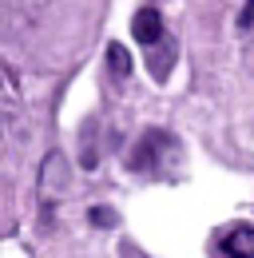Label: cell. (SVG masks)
Returning <instances> with one entry per match:
<instances>
[{
  "instance_id": "cell-2",
  "label": "cell",
  "mask_w": 254,
  "mask_h": 258,
  "mask_svg": "<svg viewBox=\"0 0 254 258\" xmlns=\"http://www.w3.org/2000/svg\"><path fill=\"white\" fill-rule=\"evenodd\" d=\"M131 36H135L139 44L155 48L159 40H163V16H159L155 8H139V12H135V20H131Z\"/></svg>"
},
{
  "instance_id": "cell-5",
  "label": "cell",
  "mask_w": 254,
  "mask_h": 258,
  "mask_svg": "<svg viewBox=\"0 0 254 258\" xmlns=\"http://www.w3.org/2000/svg\"><path fill=\"white\" fill-rule=\"evenodd\" d=\"M107 64H111L115 76H127V72H131V56H127L123 44H107Z\"/></svg>"
},
{
  "instance_id": "cell-1",
  "label": "cell",
  "mask_w": 254,
  "mask_h": 258,
  "mask_svg": "<svg viewBox=\"0 0 254 258\" xmlns=\"http://www.w3.org/2000/svg\"><path fill=\"white\" fill-rule=\"evenodd\" d=\"M167 151H179V143H175L167 131H147V135L139 139V147L131 151V171H139V175L159 171V163H163Z\"/></svg>"
},
{
  "instance_id": "cell-6",
  "label": "cell",
  "mask_w": 254,
  "mask_h": 258,
  "mask_svg": "<svg viewBox=\"0 0 254 258\" xmlns=\"http://www.w3.org/2000/svg\"><path fill=\"white\" fill-rule=\"evenodd\" d=\"M88 219H92V226H115V223H119V215H115L111 207H92Z\"/></svg>"
},
{
  "instance_id": "cell-3",
  "label": "cell",
  "mask_w": 254,
  "mask_h": 258,
  "mask_svg": "<svg viewBox=\"0 0 254 258\" xmlns=\"http://www.w3.org/2000/svg\"><path fill=\"white\" fill-rule=\"evenodd\" d=\"M226 258H254V226H230L222 234Z\"/></svg>"
},
{
  "instance_id": "cell-7",
  "label": "cell",
  "mask_w": 254,
  "mask_h": 258,
  "mask_svg": "<svg viewBox=\"0 0 254 258\" xmlns=\"http://www.w3.org/2000/svg\"><path fill=\"white\" fill-rule=\"evenodd\" d=\"M238 24H242V28H250V24H254V0H246V8H242V16H238Z\"/></svg>"
},
{
  "instance_id": "cell-4",
  "label": "cell",
  "mask_w": 254,
  "mask_h": 258,
  "mask_svg": "<svg viewBox=\"0 0 254 258\" xmlns=\"http://www.w3.org/2000/svg\"><path fill=\"white\" fill-rule=\"evenodd\" d=\"M68 183V171H64V155L60 151H52L48 163H44V175H40V195H44V203H52L56 199V187Z\"/></svg>"
}]
</instances>
